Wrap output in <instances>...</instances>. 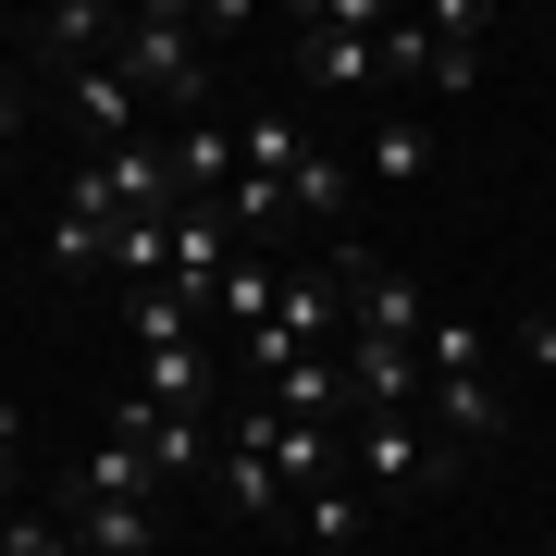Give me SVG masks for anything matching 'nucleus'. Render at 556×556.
<instances>
[{
  "instance_id": "1",
  "label": "nucleus",
  "mask_w": 556,
  "mask_h": 556,
  "mask_svg": "<svg viewBox=\"0 0 556 556\" xmlns=\"http://www.w3.org/2000/svg\"><path fill=\"white\" fill-rule=\"evenodd\" d=\"M112 62L137 75V100H149V112H174V124H199V112H211L199 13H174V0H137V13H124V38H112Z\"/></svg>"
},
{
  "instance_id": "2",
  "label": "nucleus",
  "mask_w": 556,
  "mask_h": 556,
  "mask_svg": "<svg viewBox=\"0 0 556 556\" xmlns=\"http://www.w3.org/2000/svg\"><path fill=\"white\" fill-rule=\"evenodd\" d=\"M346 346V260L321 248L309 273H285V298H273V321L248 334V371L273 383V371H298V358H334Z\"/></svg>"
},
{
  "instance_id": "3",
  "label": "nucleus",
  "mask_w": 556,
  "mask_h": 556,
  "mask_svg": "<svg viewBox=\"0 0 556 556\" xmlns=\"http://www.w3.org/2000/svg\"><path fill=\"white\" fill-rule=\"evenodd\" d=\"M346 482H358V495H383V507H420V495H433V482H445V433H433V420H358V433H346Z\"/></svg>"
},
{
  "instance_id": "4",
  "label": "nucleus",
  "mask_w": 556,
  "mask_h": 556,
  "mask_svg": "<svg viewBox=\"0 0 556 556\" xmlns=\"http://www.w3.org/2000/svg\"><path fill=\"white\" fill-rule=\"evenodd\" d=\"M285 50H298L309 87H346V100H358V87H383V13L321 0V13H298V38H285Z\"/></svg>"
},
{
  "instance_id": "5",
  "label": "nucleus",
  "mask_w": 556,
  "mask_h": 556,
  "mask_svg": "<svg viewBox=\"0 0 556 556\" xmlns=\"http://www.w3.org/2000/svg\"><path fill=\"white\" fill-rule=\"evenodd\" d=\"M75 199H100L112 223H174V211H186V186H174V149H161V137H137V149L87 161V174H75Z\"/></svg>"
},
{
  "instance_id": "6",
  "label": "nucleus",
  "mask_w": 556,
  "mask_h": 556,
  "mask_svg": "<svg viewBox=\"0 0 556 556\" xmlns=\"http://www.w3.org/2000/svg\"><path fill=\"white\" fill-rule=\"evenodd\" d=\"M334 260H346V334H383V346L433 334V298H420L396 260H358V248H334Z\"/></svg>"
},
{
  "instance_id": "7",
  "label": "nucleus",
  "mask_w": 556,
  "mask_h": 556,
  "mask_svg": "<svg viewBox=\"0 0 556 556\" xmlns=\"http://www.w3.org/2000/svg\"><path fill=\"white\" fill-rule=\"evenodd\" d=\"M62 112H75L87 161L137 149V124H149V100H137V75H124V62H75V75H62Z\"/></svg>"
},
{
  "instance_id": "8",
  "label": "nucleus",
  "mask_w": 556,
  "mask_h": 556,
  "mask_svg": "<svg viewBox=\"0 0 556 556\" xmlns=\"http://www.w3.org/2000/svg\"><path fill=\"white\" fill-rule=\"evenodd\" d=\"M211 495L236 507V519H285V507H298V495H285V470H273L260 408H236V433H223V457H211Z\"/></svg>"
},
{
  "instance_id": "9",
  "label": "nucleus",
  "mask_w": 556,
  "mask_h": 556,
  "mask_svg": "<svg viewBox=\"0 0 556 556\" xmlns=\"http://www.w3.org/2000/svg\"><path fill=\"white\" fill-rule=\"evenodd\" d=\"M149 408H174V420H211L223 408V371H211V334H149V383H137Z\"/></svg>"
},
{
  "instance_id": "10",
  "label": "nucleus",
  "mask_w": 556,
  "mask_h": 556,
  "mask_svg": "<svg viewBox=\"0 0 556 556\" xmlns=\"http://www.w3.org/2000/svg\"><path fill=\"white\" fill-rule=\"evenodd\" d=\"M161 149H174V186H186V199H236V174H248V137H236V124H223V112L174 124V137H161Z\"/></svg>"
},
{
  "instance_id": "11",
  "label": "nucleus",
  "mask_w": 556,
  "mask_h": 556,
  "mask_svg": "<svg viewBox=\"0 0 556 556\" xmlns=\"http://www.w3.org/2000/svg\"><path fill=\"white\" fill-rule=\"evenodd\" d=\"M420 420H433L445 445H495L507 433V383L495 371H445V383H420Z\"/></svg>"
},
{
  "instance_id": "12",
  "label": "nucleus",
  "mask_w": 556,
  "mask_h": 556,
  "mask_svg": "<svg viewBox=\"0 0 556 556\" xmlns=\"http://www.w3.org/2000/svg\"><path fill=\"white\" fill-rule=\"evenodd\" d=\"M149 482H161V470H149V433H137V408H112V433L87 445L75 495H137V507H149Z\"/></svg>"
},
{
  "instance_id": "13",
  "label": "nucleus",
  "mask_w": 556,
  "mask_h": 556,
  "mask_svg": "<svg viewBox=\"0 0 556 556\" xmlns=\"http://www.w3.org/2000/svg\"><path fill=\"white\" fill-rule=\"evenodd\" d=\"M137 408V433H149V470L161 482H199L211 457H223V420H174V408H149V396H124Z\"/></svg>"
},
{
  "instance_id": "14",
  "label": "nucleus",
  "mask_w": 556,
  "mask_h": 556,
  "mask_svg": "<svg viewBox=\"0 0 556 556\" xmlns=\"http://www.w3.org/2000/svg\"><path fill=\"white\" fill-rule=\"evenodd\" d=\"M62 532H75L87 556H149V544H161V519H149L137 495H75V507H62Z\"/></svg>"
},
{
  "instance_id": "15",
  "label": "nucleus",
  "mask_w": 556,
  "mask_h": 556,
  "mask_svg": "<svg viewBox=\"0 0 556 556\" xmlns=\"http://www.w3.org/2000/svg\"><path fill=\"white\" fill-rule=\"evenodd\" d=\"M358 161H371V186H383V199H408V186L433 174V124H420V112H383Z\"/></svg>"
},
{
  "instance_id": "16",
  "label": "nucleus",
  "mask_w": 556,
  "mask_h": 556,
  "mask_svg": "<svg viewBox=\"0 0 556 556\" xmlns=\"http://www.w3.org/2000/svg\"><path fill=\"white\" fill-rule=\"evenodd\" d=\"M273 420H321L334 433V408H346V346L334 358H298V371H273V396H260Z\"/></svg>"
},
{
  "instance_id": "17",
  "label": "nucleus",
  "mask_w": 556,
  "mask_h": 556,
  "mask_svg": "<svg viewBox=\"0 0 556 556\" xmlns=\"http://www.w3.org/2000/svg\"><path fill=\"white\" fill-rule=\"evenodd\" d=\"M112 236H124V223H112L100 199H75V186H62V223H50V273H112Z\"/></svg>"
},
{
  "instance_id": "18",
  "label": "nucleus",
  "mask_w": 556,
  "mask_h": 556,
  "mask_svg": "<svg viewBox=\"0 0 556 556\" xmlns=\"http://www.w3.org/2000/svg\"><path fill=\"white\" fill-rule=\"evenodd\" d=\"M273 298H285V273L248 248L236 273H223V298H211V334H260V321H273Z\"/></svg>"
},
{
  "instance_id": "19",
  "label": "nucleus",
  "mask_w": 556,
  "mask_h": 556,
  "mask_svg": "<svg viewBox=\"0 0 556 556\" xmlns=\"http://www.w3.org/2000/svg\"><path fill=\"white\" fill-rule=\"evenodd\" d=\"M112 285H124V298L174 285V223H124V236H112Z\"/></svg>"
},
{
  "instance_id": "20",
  "label": "nucleus",
  "mask_w": 556,
  "mask_h": 556,
  "mask_svg": "<svg viewBox=\"0 0 556 556\" xmlns=\"http://www.w3.org/2000/svg\"><path fill=\"white\" fill-rule=\"evenodd\" d=\"M445 371H495V334L457 309H433V334H420V383H445Z\"/></svg>"
},
{
  "instance_id": "21",
  "label": "nucleus",
  "mask_w": 556,
  "mask_h": 556,
  "mask_svg": "<svg viewBox=\"0 0 556 556\" xmlns=\"http://www.w3.org/2000/svg\"><path fill=\"white\" fill-rule=\"evenodd\" d=\"M285 211H298L309 236H334V223H346V161H334V149H309V161H298V186H285Z\"/></svg>"
},
{
  "instance_id": "22",
  "label": "nucleus",
  "mask_w": 556,
  "mask_h": 556,
  "mask_svg": "<svg viewBox=\"0 0 556 556\" xmlns=\"http://www.w3.org/2000/svg\"><path fill=\"white\" fill-rule=\"evenodd\" d=\"M285 519H298L309 544H346V556H358V482H309V495L285 507Z\"/></svg>"
},
{
  "instance_id": "23",
  "label": "nucleus",
  "mask_w": 556,
  "mask_h": 556,
  "mask_svg": "<svg viewBox=\"0 0 556 556\" xmlns=\"http://www.w3.org/2000/svg\"><path fill=\"white\" fill-rule=\"evenodd\" d=\"M519 358H532V371L556 383V309H532V321H519Z\"/></svg>"
},
{
  "instance_id": "24",
  "label": "nucleus",
  "mask_w": 556,
  "mask_h": 556,
  "mask_svg": "<svg viewBox=\"0 0 556 556\" xmlns=\"http://www.w3.org/2000/svg\"><path fill=\"white\" fill-rule=\"evenodd\" d=\"M13 445H25V408L0 396V519H13Z\"/></svg>"
},
{
  "instance_id": "25",
  "label": "nucleus",
  "mask_w": 556,
  "mask_h": 556,
  "mask_svg": "<svg viewBox=\"0 0 556 556\" xmlns=\"http://www.w3.org/2000/svg\"><path fill=\"white\" fill-rule=\"evenodd\" d=\"M13 112H25V87H13V62H0V137H13Z\"/></svg>"
},
{
  "instance_id": "26",
  "label": "nucleus",
  "mask_w": 556,
  "mask_h": 556,
  "mask_svg": "<svg viewBox=\"0 0 556 556\" xmlns=\"http://www.w3.org/2000/svg\"><path fill=\"white\" fill-rule=\"evenodd\" d=\"M50 556H87V544H75V532H62V544H50Z\"/></svg>"
},
{
  "instance_id": "27",
  "label": "nucleus",
  "mask_w": 556,
  "mask_h": 556,
  "mask_svg": "<svg viewBox=\"0 0 556 556\" xmlns=\"http://www.w3.org/2000/svg\"><path fill=\"white\" fill-rule=\"evenodd\" d=\"M0 62H13V25H0Z\"/></svg>"
},
{
  "instance_id": "28",
  "label": "nucleus",
  "mask_w": 556,
  "mask_h": 556,
  "mask_svg": "<svg viewBox=\"0 0 556 556\" xmlns=\"http://www.w3.org/2000/svg\"><path fill=\"white\" fill-rule=\"evenodd\" d=\"M371 556H408V544H371Z\"/></svg>"
},
{
  "instance_id": "29",
  "label": "nucleus",
  "mask_w": 556,
  "mask_h": 556,
  "mask_svg": "<svg viewBox=\"0 0 556 556\" xmlns=\"http://www.w3.org/2000/svg\"><path fill=\"white\" fill-rule=\"evenodd\" d=\"M544 556H556V544H544Z\"/></svg>"
}]
</instances>
